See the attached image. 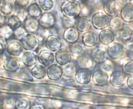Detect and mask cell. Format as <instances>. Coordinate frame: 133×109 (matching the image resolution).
Returning <instances> with one entry per match:
<instances>
[{
  "label": "cell",
  "instance_id": "7c38bea8",
  "mask_svg": "<svg viewBox=\"0 0 133 109\" xmlns=\"http://www.w3.org/2000/svg\"><path fill=\"white\" fill-rule=\"evenodd\" d=\"M21 43L23 49L25 50H32L36 46L37 38L32 33H26L20 39Z\"/></svg>",
  "mask_w": 133,
  "mask_h": 109
},
{
  "label": "cell",
  "instance_id": "603a6c76",
  "mask_svg": "<svg viewBox=\"0 0 133 109\" xmlns=\"http://www.w3.org/2000/svg\"><path fill=\"white\" fill-rule=\"evenodd\" d=\"M120 17L125 22H133V6L130 3L126 4L121 9Z\"/></svg>",
  "mask_w": 133,
  "mask_h": 109
},
{
  "label": "cell",
  "instance_id": "d6986e66",
  "mask_svg": "<svg viewBox=\"0 0 133 109\" xmlns=\"http://www.w3.org/2000/svg\"><path fill=\"white\" fill-rule=\"evenodd\" d=\"M23 22V28L28 33L34 34L38 30L40 25L37 18L29 16L25 19Z\"/></svg>",
  "mask_w": 133,
  "mask_h": 109
},
{
  "label": "cell",
  "instance_id": "8fae6325",
  "mask_svg": "<svg viewBox=\"0 0 133 109\" xmlns=\"http://www.w3.org/2000/svg\"><path fill=\"white\" fill-rule=\"evenodd\" d=\"M63 38L69 44L76 43L79 38V32L75 26L65 28L63 33Z\"/></svg>",
  "mask_w": 133,
  "mask_h": 109
},
{
  "label": "cell",
  "instance_id": "4dcf8cb0",
  "mask_svg": "<svg viewBox=\"0 0 133 109\" xmlns=\"http://www.w3.org/2000/svg\"><path fill=\"white\" fill-rule=\"evenodd\" d=\"M14 34V30L7 24L0 27V36L6 39H9Z\"/></svg>",
  "mask_w": 133,
  "mask_h": 109
},
{
  "label": "cell",
  "instance_id": "74e56055",
  "mask_svg": "<svg viewBox=\"0 0 133 109\" xmlns=\"http://www.w3.org/2000/svg\"><path fill=\"white\" fill-rule=\"evenodd\" d=\"M26 33H28V32L26 31L25 29L20 26L14 31L13 35L17 39L20 40V39Z\"/></svg>",
  "mask_w": 133,
  "mask_h": 109
},
{
  "label": "cell",
  "instance_id": "d590c367",
  "mask_svg": "<svg viewBox=\"0 0 133 109\" xmlns=\"http://www.w3.org/2000/svg\"><path fill=\"white\" fill-rule=\"evenodd\" d=\"M81 59V65L83 66L82 67H86L90 69L91 68L92 65L94 62V60H92L91 56H83L82 55L81 57H79Z\"/></svg>",
  "mask_w": 133,
  "mask_h": 109
},
{
  "label": "cell",
  "instance_id": "4316f807",
  "mask_svg": "<svg viewBox=\"0 0 133 109\" xmlns=\"http://www.w3.org/2000/svg\"><path fill=\"white\" fill-rule=\"evenodd\" d=\"M15 9V4L11 0H5L0 6V12L4 16L10 15Z\"/></svg>",
  "mask_w": 133,
  "mask_h": 109
},
{
  "label": "cell",
  "instance_id": "ffe728a7",
  "mask_svg": "<svg viewBox=\"0 0 133 109\" xmlns=\"http://www.w3.org/2000/svg\"><path fill=\"white\" fill-rule=\"evenodd\" d=\"M22 61L27 67L33 66L38 62V54L33 51L27 50L22 55Z\"/></svg>",
  "mask_w": 133,
  "mask_h": 109
},
{
  "label": "cell",
  "instance_id": "60d3db41",
  "mask_svg": "<svg viewBox=\"0 0 133 109\" xmlns=\"http://www.w3.org/2000/svg\"><path fill=\"white\" fill-rule=\"evenodd\" d=\"M117 10H121L126 4L130 3V0H115Z\"/></svg>",
  "mask_w": 133,
  "mask_h": 109
},
{
  "label": "cell",
  "instance_id": "7402d4cb",
  "mask_svg": "<svg viewBox=\"0 0 133 109\" xmlns=\"http://www.w3.org/2000/svg\"><path fill=\"white\" fill-rule=\"evenodd\" d=\"M23 47L20 42L18 40H14L10 42L6 48L7 53L12 56H19L23 52Z\"/></svg>",
  "mask_w": 133,
  "mask_h": 109
},
{
  "label": "cell",
  "instance_id": "7bdbcfd3",
  "mask_svg": "<svg viewBox=\"0 0 133 109\" xmlns=\"http://www.w3.org/2000/svg\"><path fill=\"white\" fill-rule=\"evenodd\" d=\"M127 55L130 59H133V45H130L127 48Z\"/></svg>",
  "mask_w": 133,
  "mask_h": 109
},
{
  "label": "cell",
  "instance_id": "ac0fdd59",
  "mask_svg": "<svg viewBox=\"0 0 133 109\" xmlns=\"http://www.w3.org/2000/svg\"><path fill=\"white\" fill-rule=\"evenodd\" d=\"M82 41L85 46L92 47L97 44L98 36L94 32L89 30L84 33L82 36Z\"/></svg>",
  "mask_w": 133,
  "mask_h": 109
},
{
  "label": "cell",
  "instance_id": "c3c4849f",
  "mask_svg": "<svg viewBox=\"0 0 133 109\" xmlns=\"http://www.w3.org/2000/svg\"><path fill=\"white\" fill-rule=\"evenodd\" d=\"M2 0H0V6H1V4H2Z\"/></svg>",
  "mask_w": 133,
  "mask_h": 109
},
{
  "label": "cell",
  "instance_id": "d6a6232c",
  "mask_svg": "<svg viewBox=\"0 0 133 109\" xmlns=\"http://www.w3.org/2000/svg\"><path fill=\"white\" fill-rule=\"evenodd\" d=\"M122 70L126 75L133 74V59H129L124 61L122 65Z\"/></svg>",
  "mask_w": 133,
  "mask_h": 109
},
{
  "label": "cell",
  "instance_id": "f907efd6",
  "mask_svg": "<svg viewBox=\"0 0 133 109\" xmlns=\"http://www.w3.org/2000/svg\"><path fill=\"white\" fill-rule=\"evenodd\" d=\"M1 61H0V66H1Z\"/></svg>",
  "mask_w": 133,
  "mask_h": 109
},
{
  "label": "cell",
  "instance_id": "5b68a950",
  "mask_svg": "<svg viewBox=\"0 0 133 109\" xmlns=\"http://www.w3.org/2000/svg\"><path fill=\"white\" fill-rule=\"evenodd\" d=\"M39 25L44 29L52 28L56 24V18L51 12H45L42 13L38 19Z\"/></svg>",
  "mask_w": 133,
  "mask_h": 109
},
{
  "label": "cell",
  "instance_id": "9c48e42d",
  "mask_svg": "<svg viewBox=\"0 0 133 109\" xmlns=\"http://www.w3.org/2000/svg\"><path fill=\"white\" fill-rule=\"evenodd\" d=\"M55 58L52 51L47 48L42 49L38 53V62L46 67L52 64L55 61Z\"/></svg>",
  "mask_w": 133,
  "mask_h": 109
},
{
  "label": "cell",
  "instance_id": "277c9868",
  "mask_svg": "<svg viewBox=\"0 0 133 109\" xmlns=\"http://www.w3.org/2000/svg\"><path fill=\"white\" fill-rule=\"evenodd\" d=\"M91 71L86 67H81L78 69L74 74V78L77 83L81 85L88 84L91 79Z\"/></svg>",
  "mask_w": 133,
  "mask_h": 109
},
{
  "label": "cell",
  "instance_id": "f6af8a7d",
  "mask_svg": "<svg viewBox=\"0 0 133 109\" xmlns=\"http://www.w3.org/2000/svg\"><path fill=\"white\" fill-rule=\"evenodd\" d=\"M6 23V18L4 15L0 12V27Z\"/></svg>",
  "mask_w": 133,
  "mask_h": 109
},
{
  "label": "cell",
  "instance_id": "f35d334b",
  "mask_svg": "<svg viewBox=\"0 0 133 109\" xmlns=\"http://www.w3.org/2000/svg\"><path fill=\"white\" fill-rule=\"evenodd\" d=\"M31 0H15V4L19 8L24 9L31 4Z\"/></svg>",
  "mask_w": 133,
  "mask_h": 109
},
{
  "label": "cell",
  "instance_id": "8d00e7d4",
  "mask_svg": "<svg viewBox=\"0 0 133 109\" xmlns=\"http://www.w3.org/2000/svg\"><path fill=\"white\" fill-rule=\"evenodd\" d=\"M62 24L64 28H67L71 26H75V18H70L63 16L62 19Z\"/></svg>",
  "mask_w": 133,
  "mask_h": 109
},
{
  "label": "cell",
  "instance_id": "8992f818",
  "mask_svg": "<svg viewBox=\"0 0 133 109\" xmlns=\"http://www.w3.org/2000/svg\"><path fill=\"white\" fill-rule=\"evenodd\" d=\"M91 79L95 85L102 87L108 84L109 81V76L107 72L100 69L92 73Z\"/></svg>",
  "mask_w": 133,
  "mask_h": 109
},
{
  "label": "cell",
  "instance_id": "836d02e7",
  "mask_svg": "<svg viewBox=\"0 0 133 109\" xmlns=\"http://www.w3.org/2000/svg\"><path fill=\"white\" fill-rule=\"evenodd\" d=\"M31 106L30 102L26 99H19L15 102V107L17 109H29Z\"/></svg>",
  "mask_w": 133,
  "mask_h": 109
},
{
  "label": "cell",
  "instance_id": "ba28073f",
  "mask_svg": "<svg viewBox=\"0 0 133 109\" xmlns=\"http://www.w3.org/2000/svg\"><path fill=\"white\" fill-rule=\"evenodd\" d=\"M55 60L60 65H65L70 63L72 60V55L67 49L60 48L55 53Z\"/></svg>",
  "mask_w": 133,
  "mask_h": 109
},
{
  "label": "cell",
  "instance_id": "e575fe53",
  "mask_svg": "<svg viewBox=\"0 0 133 109\" xmlns=\"http://www.w3.org/2000/svg\"><path fill=\"white\" fill-rule=\"evenodd\" d=\"M38 4L42 10L45 11L51 10L54 5L53 0H38Z\"/></svg>",
  "mask_w": 133,
  "mask_h": 109
},
{
  "label": "cell",
  "instance_id": "816d5d0a",
  "mask_svg": "<svg viewBox=\"0 0 133 109\" xmlns=\"http://www.w3.org/2000/svg\"><path fill=\"white\" fill-rule=\"evenodd\" d=\"M132 41H133V37H132Z\"/></svg>",
  "mask_w": 133,
  "mask_h": 109
},
{
  "label": "cell",
  "instance_id": "83f0119b",
  "mask_svg": "<svg viewBox=\"0 0 133 109\" xmlns=\"http://www.w3.org/2000/svg\"><path fill=\"white\" fill-rule=\"evenodd\" d=\"M26 11L29 16L35 18H39L42 14V9L36 3L31 4L26 8Z\"/></svg>",
  "mask_w": 133,
  "mask_h": 109
},
{
  "label": "cell",
  "instance_id": "484cf974",
  "mask_svg": "<svg viewBox=\"0 0 133 109\" xmlns=\"http://www.w3.org/2000/svg\"><path fill=\"white\" fill-rule=\"evenodd\" d=\"M6 24L8 25L14 31L16 29L21 26L22 20L18 15L12 14L7 18Z\"/></svg>",
  "mask_w": 133,
  "mask_h": 109
},
{
  "label": "cell",
  "instance_id": "7a4b0ae2",
  "mask_svg": "<svg viewBox=\"0 0 133 109\" xmlns=\"http://www.w3.org/2000/svg\"><path fill=\"white\" fill-rule=\"evenodd\" d=\"M91 20L95 29L102 30L109 26L110 18L104 12L98 11L92 15Z\"/></svg>",
  "mask_w": 133,
  "mask_h": 109
},
{
  "label": "cell",
  "instance_id": "30bf717a",
  "mask_svg": "<svg viewBox=\"0 0 133 109\" xmlns=\"http://www.w3.org/2000/svg\"><path fill=\"white\" fill-rule=\"evenodd\" d=\"M46 72L49 79L56 81L61 78L63 73V70L60 65L52 64L46 69Z\"/></svg>",
  "mask_w": 133,
  "mask_h": 109
},
{
  "label": "cell",
  "instance_id": "f546056e",
  "mask_svg": "<svg viewBox=\"0 0 133 109\" xmlns=\"http://www.w3.org/2000/svg\"><path fill=\"white\" fill-rule=\"evenodd\" d=\"M69 49L72 56L74 58H79L84 53L83 47L81 44L77 43V42L71 44Z\"/></svg>",
  "mask_w": 133,
  "mask_h": 109
},
{
  "label": "cell",
  "instance_id": "b9f144b4",
  "mask_svg": "<svg viewBox=\"0 0 133 109\" xmlns=\"http://www.w3.org/2000/svg\"><path fill=\"white\" fill-rule=\"evenodd\" d=\"M126 83L128 88L133 90V74L129 75L127 78Z\"/></svg>",
  "mask_w": 133,
  "mask_h": 109
},
{
  "label": "cell",
  "instance_id": "6da1fadb",
  "mask_svg": "<svg viewBox=\"0 0 133 109\" xmlns=\"http://www.w3.org/2000/svg\"><path fill=\"white\" fill-rule=\"evenodd\" d=\"M60 11L63 16L76 18L82 12V7L79 3L75 0L64 1L61 5Z\"/></svg>",
  "mask_w": 133,
  "mask_h": 109
},
{
  "label": "cell",
  "instance_id": "f5cc1de1",
  "mask_svg": "<svg viewBox=\"0 0 133 109\" xmlns=\"http://www.w3.org/2000/svg\"><path fill=\"white\" fill-rule=\"evenodd\" d=\"M0 55H1V54H0Z\"/></svg>",
  "mask_w": 133,
  "mask_h": 109
},
{
  "label": "cell",
  "instance_id": "44dd1931",
  "mask_svg": "<svg viewBox=\"0 0 133 109\" xmlns=\"http://www.w3.org/2000/svg\"><path fill=\"white\" fill-rule=\"evenodd\" d=\"M107 49L101 46H98L94 48L90 54V56L96 63H101L107 59Z\"/></svg>",
  "mask_w": 133,
  "mask_h": 109
},
{
  "label": "cell",
  "instance_id": "f1b7e54d",
  "mask_svg": "<svg viewBox=\"0 0 133 109\" xmlns=\"http://www.w3.org/2000/svg\"><path fill=\"white\" fill-rule=\"evenodd\" d=\"M124 22L121 17L115 16L110 19L109 26L112 31L116 32L124 26Z\"/></svg>",
  "mask_w": 133,
  "mask_h": 109
},
{
  "label": "cell",
  "instance_id": "e0dca14e",
  "mask_svg": "<svg viewBox=\"0 0 133 109\" xmlns=\"http://www.w3.org/2000/svg\"><path fill=\"white\" fill-rule=\"evenodd\" d=\"M91 20L86 16H79L75 18V27L81 32H85L90 30Z\"/></svg>",
  "mask_w": 133,
  "mask_h": 109
},
{
  "label": "cell",
  "instance_id": "52a82bcc",
  "mask_svg": "<svg viewBox=\"0 0 133 109\" xmlns=\"http://www.w3.org/2000/svg\"><path fill=\"white\" fill-rule=\"evenodd\" d=\"M126 78V74L122 70H116L111 73L109 82L112 86L119 88L124 85Z\"/></svg>",
  "mask_w": 133,
  "mask_h": 109
},
{
  "label": "cell",
  "instance_id": "681fc988",
  "mask_svg": "<svg viewBox=\"0 0 133 109\" xmlns=\"http://www.w3.org/2000/svg\"><path fill=\"white\" fill-rule=\"evenodd\" d=\"M64 1H70V0H63Z\"/></svg>",
  "mask_w": 133,
  "mask_h": 109
},
{
  "label": "cell",
  "instance_id": "ab89813d",
  "mask_svg": "<svg viewBox=\"0 0 133 109\" xmlns=\"http://www.w3.org/2000/svg\"><path fill=\"white\" fill-rule=\"evenodd\" d=\"M7 39L0 36V54L3 53L7 48L8 45Z\"/></svg>",
  "mask_w": 133,
  "mask_h": 109
},
{
  "label": "cell",
  "instance_id": "2e32d148",
  "mask_svg": "<svg viewBox=\"0 0 133 109\" xmlns=\"http://www.w3.org/2000/svg\"><path fill=\"white\" fill-rule=\"evenodd\" d=\"M115 35L110 29H104L100 32L98 35L99 42L104 45H109L114 41Z\"/></svg>",
  "mask_w": 133,
  "mask_h": 109
},
{
  "label": "cell",
  "instance_id": "1f68e13d",
  "mask_svg": "<svg viewBox=\"0 0 133 109\" xmlns=\"http://www.w3.org/2000/svg\"><path fill=\"white\" fill-rule=\"evenodd\" d=\"M99 67L108 73L110 72L112 73L114 71L115 65L113 61L107 59L103 62L100 63Z\"/></svg>",
  "mask_w": 133,
  "mask_h": 109
},
{
  "label": "cell",
  "instance_id": "9a60e30c",
  "mask_svg": "<svg viewBox=\"0 0 133 109\" xmlns=\"http://www.w3.org/2000/svg\"><path fill=\"white\" fill-rule=\"evenodd\" d=\"M46 47L52 52L57 51L62 46V42L60 37L54 34H51L46 38L45 41Z\"/></svg>",
  "mask_w": 133,
  "mask_h": 109
},
{
  "label": "cell",
  "instance_id": "7dc6e473",
  "mask_svg": "<svg viewBox=\"0 0 133 109\" xmlns=\"http://www.w3.org/2000/svg\"><path fill=\"white\" fill-rule=\"evenodd\" d=\"M130 3L132 5V6H133V0H130Z\"/></svg>",
  "mask_w": 133,
  "mask_h": 109
},
{
  "label": "cell",
  "instance_id": "ee69618b",
  "mask_svg": "<svg viewBox=\"0 0 133 109\" xmlns=\"http://www.w3.org/2000/svg\"><path fill=\"white\" fill-rule=\"evenodd\" d=\"M31 109H44L45 107L41 104H35L31 106Z\"/></svg>",
  "mask_w": 133,
  "mask_h": 109
},
{
  "label": "cell",
  "instance_id": "cb8c5ba5",
  "mask_svg": "<svg viewBox=\"0 0 133 109\" xmlns=\"http://www.w3.org/2000/svg\"><path fill=\"white\" fill-rule=\"evenodd\" d=\"M30 72L32 76L37 79H42L47 75L46 66L41 64L34 65L31 69Z\"/></svg>",
  "mask_w": 133,
  "mask_h": 109
},
{
  "label": "cell",
  "instance_id": "d4e9b609",
  "mask_svg": "<svg viewBox=\"0 0 133 109\" xmlns=\"http://www.w3.org/2000/svg\"><path fill=\"white\" fill-rule=\"evenodd\" d=\"M104 12L109 17H113L116 15L117 8L115 0H108L103 4Z\"/></svg>",
  "mask_w": 133,
  "mask_h": 109
},
{
  "label": "cell",
  "instance_id": "3957f363",
  "mask_svg": "<svg viewBox=\"0 0 133 109\" xmlns=\"http://www.w3.org/2000/svg\"><path fill=\"white\" fill-rule=\"evenodd\" d=\"M107 54L112 59L121 58L124 54L125 49L123 45L118 42H113L109 45L107 49Z\"/></svg>",
  "mask_w": 133,
  "mask_h": 109
},
{
  "label": "cell",
  "instance_id": "bcb514c9",
  "mask_svg": "<svg viewBox=\"0 0 133 109\" xmlns=\"http://www.w3.org/2000/svg\"><path fill=\"white\" fill-rule=\"evenodd\" d=\"M82 2H88L90 0H81Z\"/></svg>",
  "mask_w": 133,
  "mask_h": 109
},
{
  "label": "cell",
  "instance_id": "4fadbf2b",
  "mask_svg": "<svg viewBox=\"0 0 133 109\" xmlns=\"http://www.w3.org/2000/svg\"><path fill=\"white\" fill-rule=\"evenodd\" d=\"M3 67L7 72L14 73L19 70L20 63L16 57L11 56L5 59L3 62Z\"/></svg>",
  "mask_w": 133,
  "mask_h": 109
},
{
  "label": "cell",
  "instance_id": "5bb4252c",
  "mask_svg": "<svg viewBox=\"0 0 133 109\" xmlns=\"http://www.w3.org/2000/svg\"><path fill=\"white\" fill-rule=\"evenodd\" d=\"M117 38L123 43H127L132 40L133 30L127 25L123 26L119 30L116 31Z\"/></svg>",
  "mask_w": 133,
  "mask_h": 109
}]
</instances>
